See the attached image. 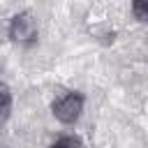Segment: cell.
Wrapping results in <instances>:
<instances>
[{"mask_svg":"<svg viewBox=\"0 0 148 148\" xmlns=\"http://www.w3.org/2000/svg\"><path fill=\"white\" fill-rule=\"evenodd\" d=\"M132 12L139 21H146L148 16V0H132Z\"/></svg>","mask_w":148,"mask_h":148,"instance_id":"4","label":"cell"},{"mask_svg":"<svg viewBox=\"0 0 148 148\" xmlns=\"http://www.w3.org/2000/svg\"><path fill=\"white\" fill-rule=\"evenodd\" d=\"M12 113V95L9 90H0V125L9 118Z\"/></svg>","mask_w":148,"mask_h":148,"instance_id":"3","label":"cell"},{"mask_svg":"<svg viewBox=\"0 0 148 148\" xmlns=\"http://www.w3.org/2000/svg\"><path fill=\"white\" fill-rule=\"evenodd\" d=\"M83 141L79 139V136H58L56 141H53V146H81Z\"/></svg>","mask_w":148,"mask_h":148,"instance_id":"5","label":"cell"},{"mask_svg":"<svg viewBox=\"0 0 148 148\" xmlns=\"http://www.w3.org/2000/svg\"><path fill=\"white\" fill-rule=\"evenodd\" d=\"M83 104H86V99H83L81 92H65V95H60V97L53 99L51 113H53V118L58 123L74 125L81 118V113H83Z\"/></svg>","mask_w":148,"mask_h":148,"instance_id":"1","label":"cell"},{"mask_svg":"<svg viewBox=\"0 0 148 148\" xmlns=\"http://www.w3.org/2000/svg\"><path fill=\"white\" fill-rule=\"evenodd\" d=\"M9 37L16 44H32L37 39V21L30 12H21L9 23Z\"/></svg>","mask_w":148,"mask_h":148,"instance_id":"2","label":"cell"}]
</instances>
